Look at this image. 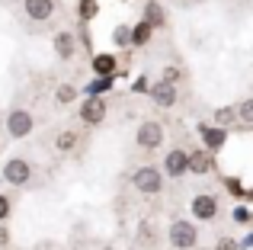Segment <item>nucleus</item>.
Wrapping results in <instances>:
<instances>
[{"label": "nucleus", "instance_id": "f257e3e1", "mask_svg": "<svg viewBox=\"0 0 253 250\" xmlns=\"http://www.w3.org/2000/svg\"><path fill=\"white\" fill-rule=\"evenodd\" d=\"M170 244L176 250H196L199 244V231L192 221H173L170 225Z\"/></svg>", "mask_w": 253, "mask_h": 250}, {"label": "nucleus", "instance_id": "f03ea898", "mask_svg": "<svg viewBox=\"0 0 253 250\" xmlns=\"http://www.w3.org/2000/svg\"><path fill=\"white\" fill-rule=\"evenodd\" d=\"M131 183H135V189H138V193H144V196H157V193L164 189V176H161V170H157V167H141V170H135Z\"/></svg>", "mask_w": 253, "mask_h": 250}, {"label": "nucleus", "instance_id": "7ed1b4c3", "mask_svg": "<svg viewBox=\"0 0 253 250\" xmlns=\"http://www.w3.org/2000/svg\"><path fill=\"white\" fill-rule=\"evenodd\" d=\"M29 176H32L29 161H23V157H13V161H6V167H3V180H6V183H13V186H23V183H29Z\"/></svg>", "mask_w": 253, "mask_h": 250}, {"label": "nucleus", "instance_id": "20e7f679", "mask_svg": "<svg viewBox=\"0 0 253 250\" xmlns=\"http://www.w3.org/2000/svg\"><path fill=\"white\" fill-rule=\"evenodd\" d=\"M138 144L148 148V151L161 148V144H164V128L157 122H141V125H138Z\"/></svg>", "mask_w": 253, "mask_h": 250}, {"label": "nucleus", "instance_id": "39448f33", "mask_svg": "<svg viewBox=\"0 0 253 250\" xmlns=\"http://www.w3.org/2000/svg\"><path fill=\"white\" fill-rule=\"evenodd\" d=\"M189 208H192V215H196L199 221H211L218 215V199H215V196H209V193H199L196 199H192Z\"/></svg>", "mask_w": 253, "mask_h": 250}, {"label": "nucleus", "instance_id": "423d86ee", "mask_svg": "<svg viewBox=\"0 0 253 250\" xmlns=\"http://www.w3.org/2000/svg\"><path fill=\"white\" fill-rule=\"evenodd\" d=\"M6 131H10L13 138H26L32 131V116L26 113V109H13V113L6 116Z\"/></svg>", "mask_w": 253, "mask_h": 250}, {"label": "nucleus", "instance_id": "0eeeda50", "mask_svg": "<svg viewBox=\"0 0 253 250\" xmlns=\"http://www.w3.org/2000/svg\"><path fill=\"white\" fill-rule=\"evenodd\" d=\"M151 100L157 103V106H164V109H170L173 103H176V83H167V81H161V83H154L151 87Z\"/></svg>", "mask_w": 253, "mask_h": 250}, {"label": "nucleus", "instance_id": "6e6552de", "mask_svg": "<svg viewBox=\"0 0 253 250\" xmlns=\"http://www.w3.org/2000/svg\"><path fill=\"white\" fill-rule=\"evenodd\" d=\"M186 167H189V154H186V151H179V148H173L170 154L164 157V170H167L170 176H183Z\"/></svg>", "mask_w": 253, "mask_h": 250}, {"label": "nucleus", "instance_id": "1a4fd4ad", "mask_svg": "<svg viewBox=\"0 0 253 250\" xmlns=\"http://www.w3.org/2000/svg\"><path fill=\"white\" fill-rule=\"evenodd\" d=\"M26 3V16L29 19H51V13H55V0H23Z\"/></svg>", "mask_w": 253, "mask_h": 250}, {"label": "nucleus", "instance_id": "9d476101", "mask_svg": "<svg viewBox=\"0 0 253 250\" xmlns=\"http://www.w3.org/2000/svg\"><path fill=\"white\" fill-rule=\"evenodd\" d=\"M81 119H84L86 125H99V122L106 119V103L96 100V96H93V100H86L84 109H81Z\"/></svg>", "mask_w": 253, "mask_h": 250}, {"label": "nucleus", "instance_id": "9b49d317", "mask_svg": "<svg viewBox=\"0 0 253 250\" xmlns=\"http://www.w3.org/2000/svg\"><path fill=\"white\" fill-rule=\"evenodd\" d=\"M74 51H77L74 36H71V32H58V36H55V55L68 61V58H74Z\"/></svg>", "mask_w": 253, "mask_h": 250}, {"label": "nucleus", "instance_id": "f8f14e48", "mask_svg": "<svg viewBox=\"0 0 253 250\" xmlns=\"http://www.w3.org/2000/svg\"><path fill=\"white\" fill-rule=\"evenodd\" d=\"M186 170H192V173H209L211 170V154H205V151H192L189 154V167Z\"/></svg>", "mask_w": 253, "mask_h": 250}, {"label": "nucleus", "instance_id": "ddd939ff", "mask_svg": "<svg viewBox=\"0 0 253 250\" xmlns=\"http://www.w3.org/2000/svg\"><path fill=\"white\" fill-rule=\"evenodd\" d=\"M93 71H96L99 77H109L112 71H116V58L112 55H96L93 58Z\"/></svg>", "mask_w": 253, "mask_h": 250}, {"label": "nucleus", "instance_id": "4468645a", "mask_svg": "<svg viewBox=\"0 0 253 250\" xmlns=\"http://www.w3.org/2000/svg\"><path fill=\"white\" fill-rule=\"evenodd\" d=\"M202 138H205V144L215 151V148L224 144V128H202Z\"/></svg>", "mask_w": 253, "mask_h": 250}, {"label": "nucleus", "instance_id": "2eb2a0df", "mask_svg": "<svg viewBox=\"0 0 253 250\" xmlns=\"http://www.w3.org/2000/svg\"><path fill=\"white\" fill-rule=\"evenodd\" d=\"M148 39H151V23L144 19V23H138L135 29H131V42H135V45H144Z\"/></svg>", "mask_w": 253, "mask_h": 250}, {"label": "nucleus", "instance_id": "dca6fc26", "mask_svg": "<svg viewBox=\"0 0 253 250\" xmlns=\"http://www.w3.org/2000/svg\"><path fill=\"white\" fill-rule=\"evenodd\" d=\"M55 144H58V151H74L77 148V131H61Z\"/></svg>", "mask_w": 253, "mask_h": 250}, {"label": "nucleus", "instance_id": "f3484780", "mask_svg": "<svg viewBox=\"0 0 253 250\" xmlns=\"http://www.w3.org/2000/svg\"><path fill=\"white\" fill-rule=\"evenodd\" d=\"M237 116H241L244 122H250V125H253V100H244L241 106H237Z\"/></svg>", "mask_w": 253, "mask_h": 250}, {"label": "nucleus", "instance_id": "a211bd4d", "mask_svg": "<svg viewBox=\"0 0 253 250\" xmlns=\"http://www.w3.org/2000/svg\"><path fill=\"white\" fill-rule=\"evenodd\" d=\"M138 241H141V244H154V228L141 225V228H138Z\"/></svg>", "mask_w": 253, "mask_h": 250}, {"label": "nucleus", "instance_id": "6ab92c4d", "mask_svg": "<svg viewBox=\"0 0 253 250\" xmlns=\"http://www.w3.org/2000/svg\"><path fill=\"white\" fill-rule=\"evenodd\" d=\"M74 96H77L74 87H68V83H64V87H58V103H71Z\"/></svg>", "mask_w": 253, "mask_h": 250}, {"label": "nucleus", "instance_id": "aec40b11", "mask_svg": "<svg viewBox=\"0 0 253 250\" xmlns=\"http://www.w3.org/2000/svg\"><path fill=\"white\" fill-rule=\"evenodd\" d=\"M112 39H116L119 45H128V42H131V29H128V26H119V29H116V36H112Z\"/></svg>", "mask_w": 253, "mask_h": 250}, {"label": "nucleus", "instance_id": "412c9836", "mask_svg": "<svg viewBox=\"0 0 253 250\" xmlns=\"http://www.w3.org/2000/svg\"><path fill=\"white\" fill-rule=\"evenodd\" d=\"M81 6H84V10H81V16H84V19H90L93 13H96V0H84Z\"/></svg>", "mask_w": 253, "mask_h": 250}, {"label": "nucleus", "instance_id": "4be33fe9", "mask_svg": "<svg viewBox=\"0 0 253 250\" xmlns=\"http://www.w3.org/2000/svg\"><path fill=\"white\" fill-rule=\"evenodd\" d=\"M231 119H234V113H231V109H218V116H215V122H218V125H228Z\"/></svg>", "mask_w": 253, "mask_h": 250}, {"label": "nucleus", "instance_id": "5701e85b", "mask_svg": "<svg viewBox=\"0 0 253 250\" xmlns=\"http://www.w3.org/2000/svg\"><path fill=\"white\" fill-rule=\"evenodd\" d=\"M6 215H10V199H6V196H0V221H3Z\"/></svg>", "mask_w": 253, "mask_h": 250}, {"label": "nucleus", "instance_id": "b1692460", "mask_svg": "<svg viewBox=\"0 0 253 250\" xmlns=\"http://www.w3.org/2000/svg\"><path fill=\"white\" fill-rule=\"evenodd\" d=\"M6 241H10V234H6V228H0V247H3Z\"/></svg>", "mask_w": 253, "mask_h": 250}, {"label": "nucleus", "instance_id": "393cba45", "mask_svg": "<svg viewBox=\"0 0 253 250\" xmlns=\"http://www.w3.org/2000/svg\"><path fill=\"white\" fill-rule=\"evenodd\" d=\"M218 250H234V244H228V241H221V244H218Z\"/></svg>", "mask_w": 253, "mask_h": 250}, {"label": "nucleus", "instance_id": "a878e982", "mask_svg": "<svg viewBox=\"0 0 253 250\" xmlns=\"http://www.w3.org/2000/svg\"><path fill=\"white\" fill-rule=\"evenodd\" d=\"M106 250H112V247H106Z\"/></svg>", "mask_w": 253, "mask_h": 250}]
</instances>
